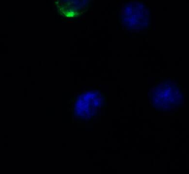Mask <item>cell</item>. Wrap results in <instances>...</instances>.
Masks as SVG:
<instances>
[{
	"mask_svg": "<svg viewBox=\"0 0 189 174\" xmlns=\"http://www.w3.org/2000/svg\"><path fill=\"white\" fill-rule=\"evenodd\" d=\"M148 10L143 5L138 2L127 4L121 12L122 23L130 30H143L148 25Z\"/></svg>",
	"mask_w": 189,
	"mask_h": 174,
	"instance_id": "6da1fadb",
	"label": "cell"
},
{
	"mask_svg": "<svg viewBox=\"0 0 189 174\" xmlns=\"http://www.w3.org/2000/svg\"><path fill=\"white\" fill-rule=\"evenodd\" d=\"M102 103L101 94L97 91H89L81 94L75 103V114L82 119L90 118L101 107Z\"/></svg>",
	"mask_w": 189,
	"mask_h": 174,
	"instance_id": "7a4b0ae2",
	"label": "cell"
},
{
	"mask_svg": "<svg viewBox=\"0 0 189 174\" xmlns=\"http://www.w3.org/2000/svg\"><path fill=\"white\" fill-rule=\"evenodd\" d=\"M92 0H56L58 13L67 19H76L87 11Z\"/></svg>",
	"mask_w": 189,
	"mask_h": 174,
	"instance_id": "3957f363",
	"label": "cell"
}]
</instances>
